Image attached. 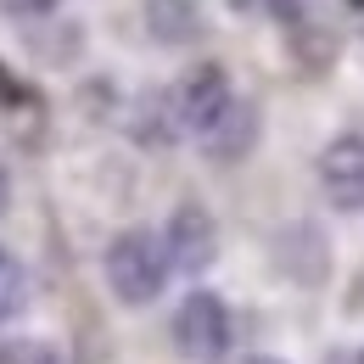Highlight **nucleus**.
Returning <instances> with one entry per match:
<instances>
[{
  "mask_svg": "<svg viewBox=\"0 0 364 364\" xmlns=\"http://www.w3.org/2000/svg\"><path fill=\"white\" fill-rule=\"evenodd\" d=\"M319 191L336 213H364V135H331L319 146Z\"/></svg>",
  "mask_w": 364,
  "mask_h": 364,
  "instance_id": "20e7f679",
  "label": "nucleus"
},
{
  "mask_svg": "<svg viewBox=\"0 0 364 364\" xmlns=\"http://www.w3.org/2000/svg\"><path fill=\"white\" fill-rule=\"evenodd\" d=\"M168 342L185 364H219L235 342V325L219 291H185V303L168 319Z\"/></svg>",
  "mask_w": 364,
  "mask_h": 364,
  "instance_id": "f03ea898",
  "label": "nucleus"
},
{
  "mask_svg": "<svg viewBox=\"0 0 364 364\" xmlns=\"http://www.w3.org/2000/svg\"><path fill=\"white\" fill-rule=\"evenodd\" d=\"M163 241H168V258H174L180 274H202V269H213V258H219V219L202 202H180L168 213Z\"/></svg>",
  "mask_w": 364,
  "mask_h": 364,
  "instance_id": "39448f33",
  "label": "nucleus"
},
{
  "mask_svg": "<svg viewBox=\"0 0 364 364\" xmlns=\"http://www.w3.org/2000/svg\"><path fill=\"white\" fill-rule=\"evenodd\" d=\"M325 364H364V348H336V353H325Z\"/></svg>",
  "mask_w": 364,
  "mask_h": 364,
  "instance_id": "ddd939ff",
  "label": "nucleus"
},
{
  "mask_svg": "<svg viewBox=\"0 0 364 364\" xmlns=\"http://www.w3.org/2000/svg\"><path fill=\"white\" fill-rule=\"evenodd\" d=\"M264 6L274 11V23H280L291 40H303V34H309V6H303V0H264Z\"/></svg>",
  "mask_w": 364,
  "mask_h": 364,
  "instance_id": "1a4fd4ad",
  "label": "nucleus"
},
{
  "mask_svg": "<svg viewBox=\"0 0 364 364\" xmlns=\"http://www.w3.org/2000/svg\"><path fill=\"white\" fill-rule=\"evenodd\" d=\"M0 364H62V359H56V348H46V342H6Z\"/></svg>",
  "mask_w": 364,
  "mask_h": 364,
  "instance_id": "9d476101",
  "label": "nucleus"
},
{
  "mask_svg": "<svg viewBox=\"0 0 364 364\" xmlns=\"http://www.w3.org/2000/svg\"><path fill=\"white\" fill-rule=\"evenodd\" d=\"M62 0H0V11L11 17V23H40V17H50Z\"/></svg>",
  "mask_w": 364,
  "mask_h": 364,
  "instance_id": "f8f14e48",
  "label": "nucleus"
},
{
  "mask_svg": "<svg viewBox=\"0 0 364 364\" xmlns=\"http://www.w3.org/2000/svg\"><path fill=\"white\" fill-rule=\"evenodd\" d=\"M168 101H174V124H180V135L208 140L213 129H219V118L235 107V90H230V73L219 68V62H196L180 85L168 90Z\"/></svg>",
  "mask_w": 364,
  "mask_h": 364,
  "instance_id": "7ed1b4c3",
  "label": "nucleus"
},
{
  "mask_svg": "<svg viewBox=\"0 0 364 364\" xmlns=\"http://www.w3.org/2000/svg\"><path fill=\"white\" fill-rule=\"evenodd\" d=\"M101 274H107V291L124 303V309H151L174 274V258H168V241L163 230H118L101 252Z\"/></svg>",
  "mask_w": 364,
  "mask_h": 364,
  "instance_id": "f257e3e1",
  "label": "nucleus"
},
{
  "mask_svg": "<svg viewBox=\"0 0 364 364\" xmlns=\"http://www.w3.org/2000/svg\"><path fill=\"white\" fill-rule=\"evenodd\" d=\"M146 34L157 46L180 50V46H196L208 34V17L196 0H146Z\"/></svg>",
  "mask_w": 364,
  "mask_h": 364,
  "instance_id": "0eeeda50",
  "label": "nucleus"
},
{
  "mask_svg": "<svg viewBox=\"0 0 364 364\" xmlns=\"http://www.w3.org/2000/svg\"><path fill=\"white\" fill-rule=\"evenodd\" d=\"M258 135H264V112H258V101L235 95V107L219 118V129L202 140V151H208L213 163H241V157H252Z\"/></svg>",
  "mask_w": 364,
  "mask_h": 364,
  "instance_id": "423d86ee",
  "label": "nucleus"
},
{
  "mask_svg": "<svg viewBox=\"0 0 364 364\" xmlns=\"http://www.w3.org/2000/svg\"><path fill=\"white\" fill-rule=\"evenodd\" d=\"M241 364H286V359H269V353H252V359H241Z\"/></svg>",
  "mask_w": 364,
  "mask_h": 364,
  "instance_id": "2eb2a0df",
  "label": "nucleus"
},
{
  "mask_svg": "<svg viewBox=\"0 0 364 364\" xmlns=\"http://www.w3.org/2000/svg\"><path fill=\"white\" fill-rule=\"evenodd\" d=\"M23 297H28V274H23V264H17V252H6V247H0V325H6V319H17Z\"/></svg>",
  "mask_w": 364,
  "mask_h": 364,
  "instance_id": "6e6552de",
  "label": "nucleus"
},
{
  "mask_svg": "<svg viewBox=\"0 0 364 364\" xmlns=\"http://www.w3.org/2000/svg\"><path fill=\"white\" fill-rule=\"evenodd\" d=\"M6 208H11V180H6V168H0V219H6Z\"/></svg>",
  "mask_w": 364,
  "mask_h": 364,
  "instance_id": "4468645a",
  "label": "nucleus"
},
{
  "mask_svg": "<svg viewBox=\"0 0 364 364\" xmlns=\"http://www.w3.org/2000/svg\"><path fill=\"white\" fill-rule=\"evenodd\" d=\"M0 107H6V112H17V107H40V95L28 90V85H23L6 62H0Z\"/></svg>",
  "mask_w": 364,
  "mask_h": 364,
  "instance_id": "9b49d317",
  "label": "nucleus"
}]
</instances>
